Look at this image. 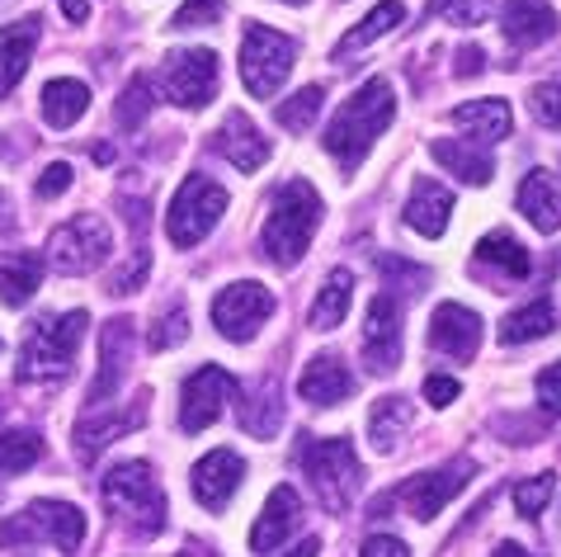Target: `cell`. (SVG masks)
Masks as SVG:
<instances>
[{"label":"cell","mask_w":561,"mask_h":557,"mask_svg":"<svg viewBox=\"0 0 561 557\" xmlns=\"http://www.w3.org/2000/svg\"><path fill=\"white\" fill-rule=\"evenodd\" d=\"M519 213L538 231H557L561 227V190L548 170H528L519 180Z\"/></svg>","instance_id":"cell-25"},{"label":"cell","mask_w":561,"mask_h":557,"mask_svg":"<svg viewBox=\"0 0 561 557\" xmlns=\"http://www.w3.org/2000/svg\"><path fill=\"white\" fill-rule=\"evenodd\" d=\"M477 265L491 270L495 278H505V284H514V278H528L534 260H528L524 241H514L510 231H491V237L477 241Z\"/></svg>","instance_id":"cell-28"},{"label":"cell","mask_w":561,"mask_h":557,"mask_svg":"<svg viewBox=\"0 0 561 557\" xmlns=\"http://www.w3.org/2000/svg\"><path fill=\"white\" fill-rule=\"evenodd\" d=\"M552 331H557V307L548 298H538V303H528V307H519V312L505 317L501 340L505 345H528V340H542Z\"/></svg>","instance_id":"cell-33"},{"label":"cell","mask_w":561,"mask_h":557,"mask_svg":"<svg viewBox=\"0 0 561 557\" xmlns=\"http://www.w3.org/2000/svg\"><path fill=\"white\" fill-rule=\"evenodd\" d=\"M142 421H147V393H137V401L123 416H95V421L76 425V454H81V463H95L108 440L128 435V430H137Z\"/></svg>","instance_id":"cell-23"},{"label":"cell","mask_w":561,"mask_h":557,"mask_svg":"<svg viewBox=\"0 0 561 557\" xmlns=\"http://www.w3.org/2000/svg\"><path fill=\"white\" fill-rule=\"evenodd\" d=\"M71 180H76V170H71L67 161H53V166L38 175V198H57V194H67V190H71Z\"/></svg>","instance_id":"cell-45"},{"label":"cell","mask_w":561,"mask_h":557,"mask_svg":"<svg viewBox=\"0 0 561 557\" xmlns=\"http://www.w3.org/2000/svg\"><path fill=\"white\" fill-rule=\"evenodd\" d=\"M43 458V440L34 430H0V477L28 473Z\"/></svg>","instance_id":"cell-36"},{"label":"cell","mask_w":561,"mask_h":557,"mask_svg":"<svg viewBox=\"0 0 561 557\" xmlns=\"http://www.w3.org/2000/svg\"><path fill=\"white\" fill-rule=\"evenodd\" d=\"M472 473H477V468H472V458H454V463H444V468H434V473L411 477V482L397 491V501L411 510V520L425 524V520L439 515V510L454 501L467 482H472Z\"/></svg>","instance_id":"cell-13"},{"label":"cell","mask_w":561,"mask_h":557,"mask_svg":"<svg viewBox=\"0 0 561 557\" xmlns=\"http://www.w3.org/2000/svg\"><path fill=\"white\" fill-rule=\"evenodd\" d=\"M401 20H407V5H401V0H382V5H373V10H368V20L358 24V29H350L345 38H340L335 57H350V53H358V48H368V43H378L382 34H392Z\"/></svg>","instance_id":"cell-34"},{"label":"cell","mask_w":561,"mask_h":557,"mask_svg":"<svg viewBox=\"0 0 561 557\" xmlns=\"http://www.w3.org/2000/svg\"><path fill=\"white\" fill-rule=\"evenodd\" d=\"M364 360L373 374H392L401 364V312L392 293H378L364 317Z\"/></svg>","instance_id":"cell-14"},{"label":"cell","mask_w":561,"mask_h":557,"mask_svg":"<svg viewBox=\"0 0 561 557\" xmlns=\"http://www.w3.org/2000/svg\"><path fill=\"white\" fill-rule=\"evenodd\" d=\"M104 505L114 510V520L128 524L137 538H151L165 530V491L142 458H128L104 473Z\"/></svg>","instance_id":"cell-3"},{"label":"cell","mask_w":561,"mask_h":557,"mask_svg":"<svg viewBox=\"0 0 561 557\" xmlns=\"http://www.w3.org/2000/svg\"><path fill=\"white\" fill-rule=\"evenodd\" d=\"M222 14H227V0H184L170 29H204V24H217Z\"/></svg>","instance_id":"cell-41"},{"label":"cell","mask_w":561,"mask_h":557,"mask_svg":"<svg viewBox=\"0 0 561 557\" xmlns=\"http://www.w3.org/2000/svg\"><path fill=\"white\" fill-rule=\"evenodd\" d=\"M495 557H528L519 544H501V548H495Z\"/></svg>","instance_id":"cell-52"},{"label":"cell","mask_w":561,"mask_h":557,"mask_svg":"<svg viewBox=\"0 0 561 557\" xmlns=\"http://www.w3.org/2000/svg\"><path fill=\"white\" fill-rule=\"evenodd\" d=\"M298 393H302V401H311V407H340V401L354 393V374L345 368V360H335V354H317V360H307V368H302Z\"/></svg>","instance_id":"cell-20"},{"label":"cell","mask_w":561,"mask_h":557,"mask_svg":"<svg viewBox=\"0 0 561 557\" xmlns=\"http://www.w3.org/2000/svg\"><path fill=\"white\" fill-rule=\"evenodd\" d=\"M151 76H133L128 81V90L118 95V110H114V118H118V128L123 133H137L142 128V118L151 114Z\"/></svg>","instance_id":"cell-37"},{"label":"cell","mask_w":561,"mask_h":557,"mask_svg":"<svg viewBox=\"0 0 561 557\" xmlns=\"http://www.w3.org/2000/svg\"><path fill=\"white\" fill-rule=\"evenodd\" d=\"M358 557H411V548L401 544L397 534H373V538H364V548H358Z\"/></svg>","instance_id":"cell-47"},{"label":"cell","mask_w":561,"mask_h":557,"mask_svg":"<svg viewBox=\"0 0 561 557\" xmlns=\"http://www.w3.org/2000/svg\"><path fill=\"white\" fill-rule=\"evenodd\" d=\"M222 213H227V190L222 184H213L208 175H190L180 184V194L170 198L165 231H170V241L190 251V246H198L217 223H222Z\"/></svg>","instance_id":"cell-7"},{"label":"cell","mask_w":561,"mask_h":557,"mask_svg":"<svg viewBox=\"0 0 561 557\" xmlns=\"http://www.w3.org/2000/svg\"><path fill=\"white\" fill-rule=\"evenodd\" d=\"M538 407L548 416H561V360L538 374Z\"/></svg>","instance_id":"cell-44"},{"label":"cell","mask_w":561,"mask_h":557,"mask_svg":"<svg viewBox=\"0 0 561 557\" xmlns=\"http://www.w3.org/2000/svg\"><path fill=\"white\" fill-rule=\"evenodd\" d=\"M85 110H90V90L81 81H71V76H57L38 95V114L48 128H71V123H81Z\"/></svg>","instance_id":"cell-26"},{"label":"cell","mask_w":561,"mask_h":557,"mask_svg":"<svg viewBox=\"0 0 561 557\" xmlns=\"http://www.w3.org/2000/svg\"><path fill=\"white\" fill-rule=\"evenodd\" d=\"M454 123L462 133H472L477 143H501V137H510V104L505 100H467L454 110Z\"/></svg>","instance_id":"cell-29"},{"label":"cell","mask_w":561,"mask_h":557,"mask_svg":"<svg viewBox=\"0 0 561 557\" xmlns=\"http://www.w3.org/2000/svg\"><path fill=\"white\" fill-rule=\"evenodd\" d=\"M317 553H321V538H317V534H307L302 544H298V548H288L284 557H317Z\"/></svg>","instance_id":"cell-50"},{"label":"cell","mask_w":561,"mask_h":557,"mask_svg":"<svg viewBox=\"0 0 561 557\" xmlns=\"http://www.w3.org/2000/svg\"><path fill=\"white\" fill-rule=\"evenodd\" d=\"M293 57H298V43L278 29H264L251 24L245 29V43H241V76H245V90L255 100H274L278 86L288 81L293 71Z\"/></svg>","instance_id":"cell-8"},{"label":"cell","mask_w":561,"mask_h":557,"mask_svg":"<svg viewBox=\"0 0 561 557\" xmlns=\"http://www.w3.org/2000/svg\"><path fill=\"white\" fill-rule=\"evenodd\" d=\"M231 401H237V378H231L227 368H217V364L194 368V374L184 378V393H180V425L190 430V435H198V430H208Z\"/></svg>","instance_id":"cell-12"},{"label":"cell","mask_w":561,"mask_h":557,"mask_svg":"<svg viewBox=\"0 0 561 557\" xmlns=\"http://www.w3.org/2000/svg\"><path fill=\"white\" fill-rule=\"evenodd\" d=\"M448 213H454V194L439 180H415V190L407 198V223L420 237H444L448 231Z\"/></svg>","instance_id":"cell-24"},{"label":"cell","mask_w":561,"mask_h":557,"mask_svg":"<svg viewBox=\"0 0 561 557\" xmlns=\"http://www.w3.org/2000/svg\"><path fill=\"white\" fill-rule=\"evenodd\" d=\"M302 468L311 477V491L321 497V505L331 515H345L354 505L358 487H364V468H358V454L350 440H307L302 444Z\"/></svg>","instance_id":"cell-5"},{"label":"cell","mask_w":561,"mask_h":557,"mask_svg":"<svg viewBox=\"0 0 561 557\" xmlns=\"http://www.w3.org/2000/svg\"><path fill=\"white\" fill-rule=\"evenodd\" d=\"M10 227H14V204H10V194L0 190V237H5Z\"/></svg>","instance_id":"cell-51"},{"label":"cell","mask_w":561,"mask_h":557,"mask_svg":"<svg viewBox=\"0 0 561 557\" xmlns=\"http://www.w3.org/2000/svg\"><path fill=\"white\" fill-rule=\"evenodd\" d=\"M321 100H325V90H321V86H302L298 95H288L274 114H278V123H284L288 133H307V128H311V118L321 114Z\"/></svg>","instance_id":"cell-38"},{"label":"cell","mask_w":561,"mask_h":557,"mask_svg":"<svg viewBox=\"0 0 561 557\" xmlns=\"http://www.w3.org/2000/svg\"><path fill=\"white\" fill-rule=\"evenodd\" d=\"M53 544L61 553H76L85 544V515L71 501H34L24 515H14L0 524V548L14 544Z\"/></svg>","instance_id":"cell-6"},{"label":"cell","mask_w":561,"mask_h":557,"mask_svg":"<svg viewBox=\"0 0 561 557\" xmlns=\"http://www.w3.org/2000/svg\"><path fill=\"white\" fill-rule=\"evenodd\" d=\"M184 336H190V321H184V307L175 303V307H170V312L151 327V350H170V345H180Z\"/></svg>","instance_id":"cell-42"},{"label":"cell","mask_w":561,"mask_h":557,"mask_svg":"<svg viewBox=\"0 0 561 557\" xmlns=\"http://www.w3.org/2000/svg\"><path fill=\"white\" fill-rule=\"evenodd\" d=\"M38 38H43V20H34V14L0 29V100H5L10 90L24 81L28 61H34V48H38Z\"/></svg>","instance_id":"cell-19"},{"label":"cell","mask_w":561,"mask_h":557,"mask_svg":"<svg viewBox=\"0 0 561 557\" xmlns=\"http://www.w3.org/2000/svg\"><path fill=\"white\" fill-rule=\"evenodd\" d=\"M557 10L548 5V0H510L505 5V38L514 43V48H538V43H548L557 34Z\"/></svg>","instance_id":"cell-22"},{"label":"cell","mask_w":561,"mask_h":557,"mask_svg":"<svg viewBox=\"0 0 561 557\" xmlns=\"http://www.w3.org/2000/svg\"><path fill=\"white\" fill-rule=\"evenodd\" d=\"M108 251H114V237H108V223L100 213H81V218L61 223L48 237V265L57 274H90L100 270Z\"/></svg>","instance_id":"cell-9"},{"label":"cell","mask_w":561,"mask_h":557,"mask_svg":"<svg viewBox=\"0 0 561 557\" xmlns=\"http://www.w3.org/2000/svg\"><path fill=\"white\" fill-rule=\"evenodd\" d=\"M317 227H321V194L307 180H284L274 190L270 218H264V231H260L264 260H274L278 270H293L307 255V241Z\"/></svg>","instance_id":"cell-2"},{"label":"cell","mask_w":561,"mask_h":557,"mask_svg":"<svg viewBox=\"0 0 561 557\" xmlns=\"http://www.w3.org/2000/svg\"><path fill=\"white\" fill-rule=\"evenodd\" d=\"M147 265H151L147 246H137L133 260H128V270H118V274H114V284H108V293H137V288H142V278H147Z\"/></svg>","instance_id":"cell-43"},{"label":"cell","mask_w":561,"mask_h":557,"mask_svg":"<svg viewBox=\"0 0 561 557\" xmlns=\"http://www.w3.org/2000/svg\"><path fill=\"white\" fill-rule=\"evenodd\" d=\"M43 278V255L38 251H5L0 255V303L24 307L38 293Z\"/></svg>","instance_id":"cell-27"},{"label":"cell","mask_w":561,"mask_h":557,"mask_svg":"<svg viewBox=\"0 0 561 557\" xmlns=\"http://www.w3.org/2000/svg\"><path fill=\"white\" fill-rule=\"evenodd\" d=\"M245 430L260 440H270L278 425H284V401H278V378H260V388H255V401H251V411L241 416Z\"/></svg>","instance_id":"cell-35"},{"label":"cell","mask_w":561,"mask_h":557,"mask_svg":"<svg viewBox=\"0 0 561 557\" xmlns=\"http://www.w3.org/2000/svg\"><path fill=\"white\" fill-rule=\"evenodd\" d=\"M481 67H486V53L481 48H462L458 53V76H477Z\"/></svg>","instance_id":"cell-48"},{"label":"cell","mask_w":561,"mask_h":557,"mask_svg":"<svg viewBox=\"0 0 561 557\" xmlns=\"http://www.w3.org/2000/svg\"><path fill=\"white\" fill-rule=\"evenodd\" d=\"M430 345L448 360H472L481 350V317L462 303H439L430 317Z\"/></svg>","instance_id":"cell-16"},{"label":"cell","mask_w":561,"mask_h":557,"mask_svg":"<svg viewBox=\"0 0 561 557\" xmlns=\"http://www.w3.org/2000/svg\"><path fill=\"white\" fill-rule=\"evenodd\" d=\"M241 477H245L241 454H231V448H213V454H204V458L194 463L190 491H194V501L204 505V510H222L231 497H237Z\"/></svg>","instance_id":"cell-15"},{"label":"cell","mask_w":561,"mask_h":557,"mask_svg":"<svg viewBox=\"0 0 561 557\" xmlns=\"http://www.w3.org/2000/svg\"><path fill=\"white\" fill-rule=\"evenodd\" d=\"M270 312H274V293L255 284V278H241V284H231L213 298V327L227 340H237V345L255 340V331L270 321Z\"/></svg>","instance_id":"cell-11"},{"label":"cell","mask_w":561,"mask_h":557,"mask_svg":"<svg viewBox=\"0 0 561 557\" xmlns=\"http://www.w3.org/2000/svg\"><path fill=\"white\" fill-rule=\"evenodd\" d=\"M552 491H557V473L528 477V482L514 487V510H519L524 520H538V515H542V505L552 501Z\"/></svg>","instance_id":"cell-39"},{"label":"cell","mask_w":561,"mask_h":557,"mask_svg":"<svg viewBox=\"0 0 561 557\" xmlns=\"http://www.w3.org/2000/svg\"><path fill=\"white\" fill-rule=\"evenodd\" d=\"M161 90L180 110H204L217 95V53L208 48H175L161 67Z\"/></svg>","instance_id":"cell-10"},{"label":"cell","mask_w":561,"mask_h":557,"mask_svg":"<svg viewBox=\"0 0 561 557\" xmlns=\"http://www.w3.org/2000/svg\"><path fill=\"white\" fill-rule=\"evenodd\" d=\"M528 110H534L538 123H548V128H561V76L534 86V95H528Z\"/></svg>","instance_id":"cell-40"},{"label":"cell","mask_w":561,"mask_h":557,"mask_svg":"<svg viewBox=\"0 0 561 557\" xmlns=\"http://www.w3.org/2000/svg\"><path fill=\"white\" fill-rule=\"evenodd\" d=\"M128 360H133V321L128 317H114L100 336V378L90 383V411H100L108 397L118 393V378L128 374Z\"/></svg>","instance_id":"cell-17"},{"label":"cell","mask_w":561,"mask_h":557,"mask_svg":"<svg viewBox=\"0 0 561 557\" xmlns=\"http://www.w3.org/2000/svg\"><path fill=\"white\" fill-rule=\"evenodd\" d=\"M217 151H222V157L237 166V170H245V175H251V170H260L264 161H270V143H264L260 137V128L251 118H245L241 110H231L227 114V123L222 128H217Z\"/></svg>","instance_id":"cell-21"},{"label":"cell","mask_w":561,"mask_h":557,"mask_svg":"<svg viewBox=\"0 0 561 557\" xmlns=\"http://www.w3.org/2000/svg\"><path fill=\"white\" fill-rule=\"evenodd\" d=\"M392 114H397V95H392V81H387V76H373V81H364L345 104H340V114L331 118V128H325L321 143L340 161L345 175H354V170L364 166V157L387 133Z\"/></svg>","instance_id":"cell-1"},{"label":"cell","mask_w":561,"mask_h":557,"mask_svg":"<svg viewBox=\"0 0 561 557\" xmlns=\"http://www.w3.org/2000/svg\"><path fill=\"white\" fill-rule=\"evenodd\" d=\"M425 401H430V407H454V401H458V378L430 374L425 378Z\"/></svg>","instance_id":"cell-46"},{"label":"cell","mask_w":561,"mask_h":557,"mask_svg":"<svg viewBox=\"0 0 561 557\" xmlns=\"http://www.w3.org/2000/svg\"><path fill=\"white\" fill-rule=\"evenodd\" d=\"M288 5H307V0H288Z\"/></svg>","instance_id":"cell-53"},{"label":"cell","mask_w":561,"mask_h":557,"mask_svg":"<svg viewBox=\"0 0 561 557\" xmlns=\"http://www.w3.org/2000/svg\"><path fill=\"white\" fill-rule=\"evenodd\" d=\"M85 327H90V317L81 307L38 321L20 350V383H61L67 378L71 364H76V350H81Z\"/></svg>","instance_id":"cell-4"},{"label":"cell","mask_w":561,"mask_h":557,"mask_svg":"<svg viewBox=\"0 0 561 557\" xmlns=\"http://www.w3.org/2000/svg\"><path fill=\"white\" fill-rule=\"evenodd\" d=\"M298 524H302V497L293 487H274L270 501H264V510H260V520L251 524V548L274 553Z\"/></svg>","instance_id":"cell-18"},{"label":"cell","mask_w":561,"mask_h":557,"mask_svg":"<svg viewBox=\"0 0 561 557\" xmlns=\"http://www.w3.org/2000/svg\"><path fill=\"white\" fill-rule=\"evenodd\" d=\"M61 5V14H67L71 24H85L90 20V0H57Z\"/></svg>","instance_id":"cell-49"},{"label":"cell","mask_w":561,"mask_h":557,"mask_svg":"<svg viewBox=\"0 0 561 557\" xmlns=\"http://www.w3.org/2000/svg\"><path fill=\"white\" fill-rule=\"evenodd\" d=\"M430 151H434V161H439L444 170H454L462 184H491V175H495V161L486 157V151H477L472 143H454V137H439V143H434Z\"/></svg>","instance_id":"cell-32"},{"label":"cell","mask_w":561,"mask_h":557,"mask_svg":"<svg viewBox=\"0 0 561 557\" xmlns=\"http://www.w3.org/2000/svg\"><path fill=\"white\" fill-rule=\"evenodd\" d=\"M411 430V401L407 397H378L368 411V440L378 454H397L401 435Z\"/></svg>","instance_id":"cell-30"},{"label":"cell","mask_w":561,"mask_h":557,"mask_svg":"<svg viewBox=\"0 0 561 557\" xmlns=\"http://www.w3.org/2000/svg\"><path fill=\"white\" fill-rule=\"evenodd\" d=\"M350 303H354V274L331 270L317 293V303H311V331H335L340 321L350 317Z\"/></svg>","instance_id":"cell-31"}]
</instances>
